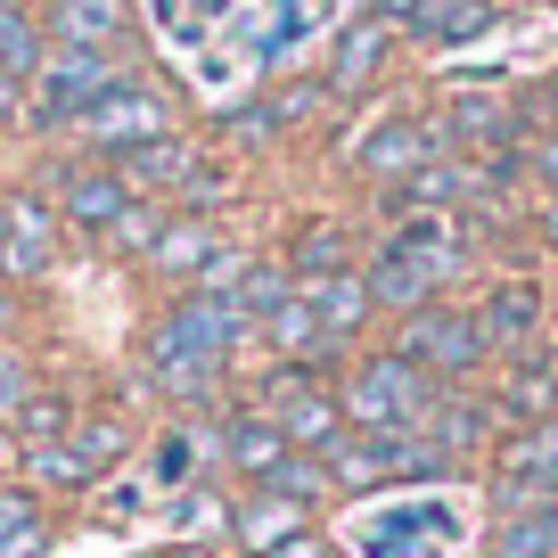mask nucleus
<instances>
[{
    "label": "nucleus",
    "mask_w": 558,
    "mask_h": 558,
    "mask_svg": "<svg viewBox=\"0 0 558 558\" xmlns=\"http://www.w3.org/2000/svg\"><path fill=\"white\" fill-rule=\"evenodd\" d=\"M239 329H246V313L222 296V288H206V296L173 304V313L148 329L140 362H148V378H157V386H181V395H197V386L222 369V353L239 345Z\"/></svg>",
    "instance_id": "1"
},
{
    "label": "nucleus",
    "mask_w": 558,
    "mask_h": 558,
    "mask_svg": "<svg viewBox=\"0 0 558 558\" xmlns=\"http://www.w3.org/2000/svg\"><path fill=\"white\" fill-rule=\"evenodd\" d=\"M452 246H444V230H402V239L378 246V263H369V304H386V313H427V296H436L444 279H452Z\"/></svg>",
    "instance_id": "2"
},
{
    "label": "nucleus",
    "mask_w": 558,
    "mask_h": 558,
    "mask_svg": "<svg viewBox=\"0 0 558 558\" xmlns=\"http://www.w3.org/2000/svg\"><path fill=\"white\" fill-rule=\"evenodd\" d=\"M427 411H436V386H427L418 362H402V353L362 362L353 386H345V418H362V427H427Z\"/></svg>",
    "instance_id": "3"
},
{
    "label": "nucleus",
    "mask_w": 558,
    "mask_h": 558,
    "mask_svg": "<svg viewBox=\"0 0 558 558\" xmlns=\"http://www.w3.org/2000/svg\"><path fill=\"white\" fill-rule=\"evenodd\" d=\"M116 83H123V74H116V58H107V50H50V58H41V74H34V123H41V132L83 123Z\"/></svg>",
    "instance_id": "4"
},
{
    "label": "nucleus",
    "mask_w": 558,
    "mask_h": 558,
    "mask_svg": "<svg viewBox=\"0 0 558 558\" xmlns=\"http://www.w3.org/2000/svg\"><path fill=\"white\" fill-rule=\"evenodd\" d=\"M444 452L436 444H411V427H378L369 444L337 436L329 444V476H345V485H395V476H436Z\"/></svg>",
    "instance_id": "5"
},
{
    "label": "nucleus",
    "mask_w": 558,
    "mask_h": 558,
    "mask_svg": "<svg viewBox=\"0 0 558 558\" xmlns=\"http://www.w3.org/2000/svg\"><path fill=\"white\" fill-rule=\"evenodd\" d=\"M74 132H83L90 148H107V157H123V148H148V140L173 132V107H165L157 90H140V83H116Z\"/></svg>",
    "instance_id": "6"
},
{
    "label": "nucleus",
    "mask_w": 558,
    "mask_h": 558,
    "mask_svg": "<svg viewBox=\"0 0 558 558\" xmlns=\"http://www.w3.org/2000/svg\"><path fill=\"white\" fill-rule=\"evenodd\" d=\"M402 362L460 378V369L485 362V337H476L469 313H452V304H427V313H411V329H402Z\"/></svg>",
    "instance_id": "7"
},
{
    "label": "nucleus",
    "mask_w": 558,
    "mask_h": 558,
    "mask_svg": "<svg viewBox=\"0 0 558 558\" xmlns=\"http://www.w3.org/2000/svg\"><path fill=\"white\" fill-rule=\"evenodd\" d=\"M58 255V214L41 197H9L0 206V271L9 279H41Z\"/></svg>",
    "instance_id": "8"
},
{
    "label": "nucleus",
    "mask_w": 558,
    "mask_h": 558,
    "mask_svg": "<svg viewBox=\"0 0 558 558\" xmlns=\"http://www.w3.org/2000/svg\"><path fill=\"white\" fill-rule=\"evenodd\" d=\"M116 452H123V427H116V418H90V427H66L58 444H41L34 476H41V485H90Z\"/></svg>",
    "instance_id": "9"
},
{
    "label": "nucleus",
    "mask_w": 558,
    "mask_h": 558,
    "mask_svg": "<svg viewBox=\"0 0 558 558\" xmlns=\"http://www.w3.org/2000/svg\"><path fill=\"white\" fill-rule=\"evenodd\" d=\"M501 501H518V509L558 501V418H542L534 436H509V460H501Z\"/></svg>",
    "instance_id": "10"
},
{
    "label": "nucleus",
    "mask_w": 558,
    "mask_h": 558,
    "mask_svg": "<svg viewBox=\"0 0 558 558\" xmlns=\"http://www.w3.org/2000/svg\"><path fill=\"white\" fill-rule=\"evenodd\" d=\"M271 402H279V436L296 444V452H329V444L345 436V427H337V418H345V402L313 395L296 369H288V378H271Z\"/></svg>",
    "instance_id": "11"
},
{
    "label": "nucleus",
    "mask_w": 558,
    "mask_h": 558,
    "mask_svg": "<svg viewBox=\"0 0 558 558\" xmlns=\"http://www.w3.org/2000/svg\"><path fill=\"white\" fill-rule=\"evenodd\" d=\"M230 534H239V542H246L255 558H271V550H288L296 534H313V509L263 485V493H246V501L230 509Z\"/></svg>",
    "instance_id": "12"
},
{
    "label": "nucleus",
    "mask_w": 558,
    "mask_h": 558,
    "mask_svg": "<svg viewBox=\"0 0 558 558\" xmlns=\"http://www.w3.org/2000/svg\"><path fill=\"white\" fill-rule=\"evenodd\" d=\"M157 271H173V279H239V255L222 246V230L214 222H165V239H157Z\"/></svg>",
    "instance_id": "13"
},
{
    "label": "nucleus",
    "mask_w": 558,
    "mask_h": 558,
    "mask_svg": "<svg viewBox=\"0 0 558 558\" xmlns=\"http://www.w3.org/2000/svg\"><path fill=\"white\" fill-rule=\"evenodd\" d=\"M132 206V190H123V173H107V165H74L66 181H58V214L83 230H116V214Z\"/></svg>",
    "instance_id": "14"
},
{
    "label": "nucleus",
    "mask_w": 558,
    "mask_h": 558,
    "mask_svg": "<svg viewBox=\"0 0 558 558\" xmlns=\"http://www.w3.org/2000/svg\"><path fill=\"white\" fill-rule=\"evenodd\" d=\"M123 25H132L123 0H58L50 9V41L58 50H116Z\"/></svg>",
    "instance_id": "15"
},
{
    "label": "nucleus",
    "mask_w": 558,
    "mask_h": 558,
    "mask_svg": "<svg viewBox=\"0 0 558 558\" xmlns=\"http://www.w3.org/2000/svg\"><path fill=\"white\" fill-rule=\"evenodd\" d=\"M116 173H123V190H173V181H197V157L165 132V140H148V148H123Z\"/></svg>",
    "instance_id": "16"
},
{
    "label": "nucleus",
    "mask_w": 558,
    "mask_h": 558,
    "mask_svg": "<svg viewBox=\"0 0 558 558\" xmlns=\"http://www.w3.org/2000/svg\"><path fill=\"white\" fill-rule=\"evenodd\" d=\"M50 550V518L25 485H0V558H41Z\"/></svg>",
    "instance_id": "17"
},
{
    "label": "nucleus",
    "mask_w": 558,
    "mask_h": 558,
    "mask_svg": "<svg viewBox=\"0 0 558 558\" xmlns=\"http://www.w3.org/2000/svg\"><path fill=\"white\" fill-rule=\"evenodd\" d=\"M41 25H34V9L25 0H0V74H17L25 90H34V74H41Z\"/></svg>",
    "instance_id": "18"
},
{
    "label": "nucleus",
    "mask_w": 558,
    "mask_h": 558,
    "mask_svg": "<svg viewBox=\"0 0 558 558\" xmlns=\"http://www.w3.org/2000/svg\"><path fill=\"white\" fill-rule=\"evenodd\" d=\"M362 313H369V279H313V320H320V337H345V329H362Z\"/></svg>",
    "instance_id": "19"
},
{
    "label": "nucleus",
    "mask_w": 558,
    "mask_h": 558,
    "mask_svg": "<svg viewBox=\"0 0 558 558\" xmlns=\"http://www.w3.org/2000/svg\"><path fill=\"white\" fill-rule=\"evenodd\" d=\"M476 337H485V353L493 345H518V337H534V288H493L485 296V313H476Z\"/></svg>",
    "instance_id": "20"
},
{
    "label": "nucleus",
    "mask_w": 558,
    "mask_h": 558,
    "mask_svg": "<svg viewBox=\"0 0 558 558\" xmlns=\"http://www.w3.org/2000/svg\"><path fill=\"white\" fill-rule=\"evenodd\" d=\"M501 17V0H418V34L427 41H469Z\"/></svg>",
    "instance_id": "21"
},
{
    "label": "nucleus",
    "mask_w": 558,
    "mask_h": 558,
    "mask_svg": "<svg viewBox=\"0 0 558 558\" xmlns=\"http://www.w3.org/2000/svg\"><path fill=\"white\" fill-rule=\"evenodd\" d=\"M427 148H436V140L418 132V123H386V132L362 140V165H369V173H418Z\"/></svg>",
    "instance_id": "22"
},
{
    "label": "nucleus",
    "mask_w": 558,
    "mask_h": 558,
    "mask_svg": "<svg viewBox=\"0 0 558 558\" xmlns=\"http://www.w3.org/2000/svg\"><path fill=\"white\" fill-rule=\"evenodd\" d=\"M493 558H558V501L518 509V518L501 525V542H493Z\"/></svg>",
    "instance_id": "23"
},
{
    "label": "nucleus",
    "mask_w": 558,
    "mask_h": 558,
    "mask_svg": "<svg viewBox=\"0 0 558 558\" xmlns=\"http://www.w3.org/2000/svg\"><path fill=\"white\" fill-rule=\"evenodd\" d=\"M288 452H296V444L279 436L271 418H239V427H230V460H239L246 476H271V469H279Z\"/></svg>",
    "instance_id": "24"
},
{
    "label": "nucleus",
    "mask_w": 558,
    "mask_h": 558,
    "mask_svg": "<svg viewBox=\"0 0 558 558\" xmlns=\"http://www.w3.org/2000/svg\"><path fill=\"white\" fill-rule=\"evenodd\" d=\"M485 402H469V395H452V402H436V411H427V444H436V452L444 460H452L460 452V444H476V436H485Z\"/></svg>",
    "instance_id": "25"
},
{
    "label": "nucleus",
    "mask_w": 558,
    "mask_h": 558,
    "mask_svg": "<svg viewBox=\"0 0 558 558\" xmlns=\"http://www.w3.org/2000/svg\"><path fill=\"white\" fill-rule=\"evenodd\" d=\"M550 402H558V362H525L518 378H509L501 411H509V418H542Z\"/></svg>",
    "instance_id": "26"
},
{
    "label": "nucleus",
    "mask_w": 558,
    "mask_h": 558,
    "mask_svg": "<svg viewBox=\"0 0 558 558\" xmlns=\"http://www.w3.org/2000/svg\"><path fill=\"white\" fill-rule=\"evenodd\" d=\"M378 58H386V25H353V34L337 41V66H329V74L353 90V83H369V66H378Z\"/></svg>",
    "instance_id": "27"
},
{
    "label": "nucleus",
    "mask_w": 558,
    "mask_h": 558,
    "mask_svg": "<svg viewBox=\"0 0 558 558\" xmlns=\"http://www.w3.org/2000/svg\"><path fill=\"white\" fill-rule=\"evenodd\" d=\"M271 337H279L288 353H329V337H320V320H313V296H288V304H279V313H271Z\"/></svg>",
    "instance_id": "28"
},
{
    "label": "nucleus",
    "mask_w": 558,
    "mask_h": 558,
    "mask_svg": "<svg viewBox=\"0 0 558 558\" xmlns=\"http://www.w3.org/2000/svg\"><path fill=\"white\" fill-rule=\"evenodd\" d=\"M263 485H271V493H288V501H304V509H313V501H320V485H329V469H320V460H279V469L263 476Z\"/></svg>",
    "instance_id": "29"
},
{
    "label": "nucleus",
    "mask_w": 558,
    "mask_h": 558,
    "mask_svg": "<svg viewBox=\"0 0 558 558\" xmlns=\"http://www.w3.org/2000/svg\"><path fill=\"white\" fill-rule=\"evenodd\" d=\"M107 239H116L123 255H157L165 222H157V214H148V206H123V214H116V230H107Z\"/></svg>",
    "instance_id": "30"
},
{
    "label": "nucleus",
    "mask_w": 558,
    "mask_h": 558,
    "mask_svg": "<svg viewBox=\"0 0 558 558\" xmlns=\"http://www.w3.org/2000/svg\"><path fill=\"white\" fill-rule=\"evenodd\" d=\"M25 402H34V369H25L17 353H0V418L17 427V418H25Z\"/></svg>",
    "instance_id": "31"
},
{
    "label": "nucleus",
    "mask_w": 558,
    "mask_h": 558,
    "mask_svg": "<svg viewBox=\"0 0 558 558\" xmlns=\"http://www.w3.org/2000/svg\"><path fill=\"white\" fill-rule=\"evenodd\" d=\"M17 427H25V444L41 452V444H58V436H66V402H58V395L41 402V395H34V402H25V418H17Z\"/></svg>",
    "instance_id": "32"
},
{
    "label": "nucleus",
    "mask_w": 558,
    "mask_h": 558,
    "mask_svg": "<svg viewBox=\"0 0 558 558\" xmlns=\"http://www.w3.org/2000/svg\"><path fill=\"white\" fill-rule=\"evenodd\" d=\"M337 255H345V246H337V230H313V239L296 246V271H313V279H337Z\"/></svg>",
    "instance_id": "33"
},
{
    "label": "nucleus",
    "mask_w": 558,
    "mask_h": 558,
    "mask_svg": "<svg viewBox=\"0 0 558 558\" xmlns=\"http://www.w3.org/2000/svg\"><path fill=\"white\" fill-rule=\"evenodd\" d=\"M190 469H197V436L181 427V436H165V444H157V476L173 485V476H190Z\"/></svg>",
    "instance_id": "34"
},
{
    "label": "nucleus",
    "mask_w": 558,
    "mask_h": 558,
    "mask_svg": "<svg viewBox=\"0 0 558 558\" xmlns=\"http://www.w3.org/2000/svg\"><path fill=\"white\" fill-rule=\"evenodd\" d=\"M271 558H320V542H313V534H296L288 550H271Z\"/></svg>",
    "instance_id": "35"
},
{
    "label": "nucleus",
    "mask_w": 558,
    "mask_h": 558,
    "mask_svg": "<svg viewBox=\"0 0 558 558\" xmlns=\"http://www.w3.org/2000/svg\"><path fill=\"white\" fill-rule=\"evenodd\" d=\"M534 165H542V181H558V140H542V157H534Z\"/></svg>",
    "instance_id": "36"
},
{
    "label": "nucleus",
    "mask_w": 558,
    "mask_h": 558,
    "mask_svg": "<svg viewBox=\"0 0 558 558\" xmlns=\"http://www.w3.org/2000/svg\"><path fill=\"white\" fill-rule=\"evenodd\" d=\"M25 9H58V0H25Z\"/></svg>",
    "instance_id": "37"
},
{
    "label": "nucleus",
    "mask_w": 558,
    "mask_h": 558,
    "mask_svg": "<svg viewBox=\"0 0 558 558\" xmlns=\"http://www.w3.org/2000/svg\"><path fill=\"white\" fill-rule=\"evenodd\" d=\"M181 558H214V550H181Z\"/></svg>",
    "instance_id": "38"
},
{
    "label": "nucleus",
    "mask_w": 558,
    "mask_h": 558,
    "mask_svg": "<svg viewBox=\"0 0 558 558\" xmlns=\"http://www.w3.org/2000/svg\"><path fill=\"white\" fill-rule=\"evenodd\" d=\"M0 329H9V304H0Z\"/></svg>",
    "instance_id": "39"
},
{
    "label": "nucleus",
    "mask_w": 558,
    "mask_h": 558,
    "mask_svg": "<svg viewBox=\"0 0 558 558\" xmlns=\"http://www.w3.org/2000/svg\"><path fill=\"white\" fill-rule=\"evenodd\" d=\"M550 239H558V214H550Z\"/></svg>",
    "instance_id": "40"
}]
</instances>
